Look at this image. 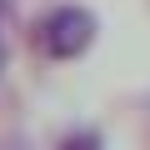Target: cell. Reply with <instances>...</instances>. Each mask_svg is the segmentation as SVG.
<instances>
[{
    "label": "cell",
    "instance_id": "cell-1",
    "mask_svg": "<svg viewBox=\"0 0 150 150\" xmlns=\"http://www.w3.org/2000/svg\"><path fill=\"white\" fill-rule=\"evenodd\" d=\"M95 30L100 25H95V15L85 5H55L35 30V50L45 60H80L95 45Z\"/></svg>",
    "mask_w": 150,
    "mask_h": 150
},
{
    "label": "cell",
    "instance_id": "cell-2",
    "mask_svg": "<svg viewBox=\"0 0 150 150\" xmlns=\"http://www.w3.org/2000/svg\"><path fill=\"white\" fill-rule=\"evenodd\" d=\"M55 150H105V135H100L95 125H80V130L60 135V145H55Z\"/></svg>",
    "mask_w": 150,
    "mask_h": 150
},
{
    "label": "cell",
    "instance_id": "cell-3",
    "mask_svg": "<svg viewBox=\"0 0 150 150\" xmlns=\"http://www.w3.org/2000/svg\"><path fill=\"white\" fill-rule=\"evenodd\" d=\"M5 60H10V40H5V0H0V70H5Z\"/></svg>",
    "mask_w": 150,
    "mask_h": 150
},
{
    "label": "cell",
    "instance_id": "cell-4",
    "mask_svg": "<svg viewBox=\"0 0 150 150\" xmlns=\"http://www.w3.org/2000/svg\"><path fill=\"white\" fill-rule=\"evenodd\" d=\"M0 150H25V145H20V140H5V145H0Z\"/></svg>",
    "mask_w": 150,
    "mask_h": 150
}]
</instances>
